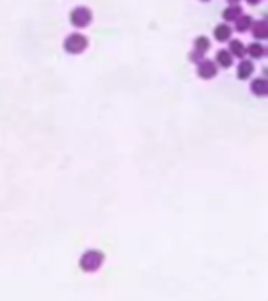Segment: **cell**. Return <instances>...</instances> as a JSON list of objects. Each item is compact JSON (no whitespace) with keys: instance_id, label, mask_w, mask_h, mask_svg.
<instances>
[{"instance_id":"cell-12","label":"cell","mask_w":268,"mask_h":301,"mask_svg":"<svg viewBox=\"0 0 268 301\" xmlns=\"http://www.w3.org/2000/svg\"><path fill=\"white\" fill-rule=\"evenodd\" d=\"M229 52H231L232 57H238V58H243L245 54H246V47L245 44L238 41V39H232L231 43H229Z\"/></svg>"},{"instance_id":"cell-2","label":"cell","mask_w":268,"mask_h":301,"mask_svg":"<svg viewBox=\"0 0 268 301\" xmlns=\"http://www.w3.org/2000/svg\"><path fill=\"white\" fill-rule=\"evenodd\" d=\"M69 19H71V24L74 25V27L85 29V27H88L89 24H91L93 13H91V10L86 8V7H77V8H74L71 11Z\"/></svg>"},{"instance_id":"cell-11","label":"cell","mask_w":268,"mask_h":301,"mask_svg":"<svg viewBox=\"0 0 268 301\" xmlns=\"http://www.w3.org/2000/svg\"><path fill=\"white\" fill-rule=\"evenodd\" d=\"M251 91L252 94H256L259 97H263L268 94V82L265 78H256L252 83H251Z\"/></svg>"},{"instance_id":"cell-16","label":"cell","mask_w":268,"mask_h":301,"mask_svg":"<svg viewBox=\"0 0 268 301\" xmlns=\"http://www.w3.org/2000/svg\"><path fill=\"white\" fill-rule=\"evenodd\" d=\"M227 2H229V4H238L240 0H227Z\"/></svg>"},{"instance_id":"cell-3","label":"cell","mask_w":268,"mask_h":301,"mask_svg":"<svg viewBox=\"0 0 268 301\" xmlns=\"http://www.w3.org/2000/svg\"><path fill=\"white\" fill-rule=\"evenodd\" d=\"M209 49H210L209 38H207V36H198V38L195 39V50L190 54V60L198 64L201 60H204L202 57H204V54H206V52H207Z\"/></svg>"},{"instance_id":"cell-8","label":"cell","mask_w":268,"mask_h":301,"mask_svg":"<svg viewBox=\"0 0 268 301\" xmlns=\"http://www.w3.org/2000/svg\"><path fill=\"white\" fill-rule=\"evenodd\" d=\"M251 32H252V36H254V38H257V39H266V36H268V24H266V21L260 19V21L252 22Z\"/></svg>"},{"instance_id":"cell-13","label":"cell","mask_w":268,"mask_h":301,"mask_svg":"<svg viewBox=\"0 0 268 301\" xmlns=\"http://www.w3.org/2000/svg\"><path fill=\"white\" fill-rule=\"evenodd\" d=\"M251 25H252V19H251V16H248V15H241V16L235 21V29H237V32H240V33L248 32V30L251 29Z\"/></svg>"},{"instance_id":"cell-17","label":"cell","mask_w":268,"mask_h":301,"mask_svg":"<svg viewBox=\"0 0 268 301\" xmlns=\"http://www.w3.org/2000/svg\"><path fill=\"white\" fill-rule=\"evenodd\" d=\"M202 2H209V0H202Z\"/></svg>"},{"instance_id":"cell-15","label":"cell","mask_w":268,"mask_h":301,"mask_svg":"<svg viewBox=\"0 0 268 301\" xmlns=\"http://www.w3.org/2000/svg\"><path fill=\"white\" fill-rule=\"evenodd\" d=\"M246 2L249 5H257V4H260V0H246Z\"/></svg>"},{"instance_id":"cell-10","label":"cell","mask_w":268,"mask_h":301,"mask_svg":"<svg viewBox=\"0 0 268 301\" xmlns=\"http://www.w3.org/2000/svg\"><path fill=\"white\" fill-rule=\"evenodd\" d=\"M216 63H218V66L227 69V68H231V66H232L234 57L231 55V52H229V50L221 49V50L216 52Z\"/></svg>"},{"instance_id":"cell-5","label":"cell","mask_w":268,"mask_h":301,"mask_svg":"<svg viewBox=\"0 0 268 301\" xmlns=\"http://www.w3.org/2000/svg\"><path fill=\"white\" fill-rule=\"evenodd\" d=\"M100 260H102V256L97 251H89L82 259V267L85 270H96L100 265Z\"/></svg>"},{"instance_id":"cell-14","label":"cell","mask_w":268,"mask_h":301,"mask_svg":"<svg viewBox=\"0 0 268 301\" xmlns=\"http://www.w3.org/2000/svg\"><path fill=\"white\" fill-rule=\"evenodd\" d=\"M265 47L259 43H252L246 47V54L251 57V58H262L265 55Z\"/></svg>"},{"instance_id":"cell-1","label":"cell","mask_w":268,"mask_h":301,"mask_svg":"<svg viewBox=\"0 0 268 301\" xmlns=\"http://www.w3.org/2000/svg\"><path fill=\"white\" fill-rule=\"evenodd\" d=\"M63 47H65V50L68 52V54H72V55L83 54L88 47V38L82 33H71L65 39Z\"/></svg>"},{"instance_id":"cell-7","label":"cell","mask_w":268,"mask_h":301,"mask_svg":"<svg viewBox=\"0 0 268 301\" xmlns=\"http://www.w3.org/2000/svg\"><path fill=\"white\" fill-rule=\"evenodd\" d=\"M213 36H215L216 41L226 43V41H229V38L232 36V29L226 24H218L213 30Z\"/></svg>"},{"instance_id":"cell-9","label":"cell","mask_w":268,"mask_h":301,"mask_svg":"<svg viewBox=\"0 0 268 301\" xmlns=\"http://www.w3.org/2000/svg\"><path fill=\"white\" fill-rule=\"evenodd\" d=\"M254 72V64L251 60H241L238 68H237V77L240 78V80H246V78H249V75Z\"/></svg>"},{"instance_id":"cell-6","label":"cell","mask_w":268,"mask_h":301,"mask_svg":"<svg viewBox=\"0 0 268 301\" xmlns=\"http://www.w3.org/2000/svg\"><path fill=\"white\" fill-rule=\"evenodd\" d=\"M241 15H243V10L238 4H231L224 11H223V19L226 22H235Z\"/></svg>"},{"instance_id":"cell-4","label":"cell","mask_w":268,"mask_h":301,"mask_svg":"<svg viewBox=\"0 0 268 301\" xmlns=\"http://www.w3.org/2000/svg\"><path fill=\"white\" fill-rule=\"evenodd\" d=\"M218 72V68H216V63L212 60H201L198 63V75L204 80H210Z\"/></svg>"}]
</instances>
